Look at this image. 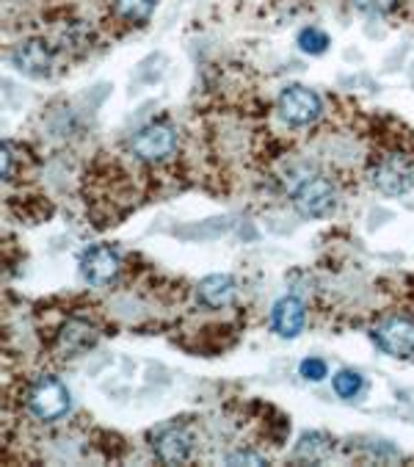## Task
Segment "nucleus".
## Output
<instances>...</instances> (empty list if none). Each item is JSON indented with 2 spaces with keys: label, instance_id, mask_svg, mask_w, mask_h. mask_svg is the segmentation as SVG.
<instances>
[{
  "label": "nucleus",
  "instance_id": "f257e3e1",
  "mask_svg": "<svg viewBox=\"0 0 414 467\" xmlns=\"http://www.w3.org/2000/svg\"><path fill=\"white\" fill-rule=\"evenodd\" d=\"M337 202L335 185L326 177H313L304 180L295 194H293V208L304 216V219H321L326 216Z\"/></svg>",
  "mask_w": 414,
  "mask_h": 467
},
{
  "label": "nucleus",
  "instance_id": "6ab92c4d",
  "mask_svg": "<svg viewBox=\"0 0 414 467\" xmlns=\"http://www.w3.org/2000/svg\"><path fill=\"white\" fill-rule=\"evenodd\" d=\"M230 464H265V459L260 453H252V451H241V453H233L227 459Z\"/></svg>",
  "mask_w": 414,
  "mask_h": 467
},
{
  "label": "nucleus",
  "instance_id": "4468645a",
  "mask_svg": "<svg viewBox=\"0 0 414 467\" xmlns=\"http://www.w3.org/2000/svg\"><path fill=\"white\" fill-rule=\"evenodd\" d=\"M335 393L340 396V399H357L359 396V390H362V377L357 370H340V373H335Z\"/></svg>",
  "mask_w": 414,
  "mask_h": 467
},
{
  "label": "nucleus",
  "instance_id": "7ed1b4c3",
  "mask_svg": "<svg viewBox=\"0 0 414 467\" xmlns=\"http://www.w3.org/2000/svg\"><path fill=\"white\" fill-rule=\"evenodd\" d=\"M69 401H72L69 399V390L58 379H53V377H42L34 385L31 399H28L34 415H39L42 420H58V418H64L69 412Z\"/></svg>",
  "mask_w": 414,
  "mask_h": 467
},
{
  "label": "nucleus",
  "instance_id": "39448f33",
  "mask_svg": "<svg viewBox=\"0 0 414 467\" xmlns=\"http://www.w3.org/2000/svg\"><path fill=\"white\" fill-rule=\"evenodd\" d=\"M373 182L376 189L389 194V197H398V194H409L414 189V163H409L406 158L395 155V158H387L376 171H373Z\"/></svg>",
  "mask_w": 414,
  "mask_h": 467
},
{
  "label": "nucleus",
  "instance_id": "2eb2a0df",
  "mask_svg": "<svg viewBox=\"0 0 414 467\" xmlns=\"http://www.w3.org/2000/svg\"><path fill=\"white\" fill-rule=\"evenodd\" d=\"M117 9H119L122 17L141 23V20H147L152 15L155 0H117Z\"/></svg>",
  "mask_w": 414,
  "mask_h": 467
},
{
  "label": "nucleus",
  "instance_id": "20e7f679",
  "mask_svg": "<svg viewBox=\"0 0 414 467\" xmlns=\"http://www.w3.org/2000/svg\"><path fill=\"white\" fill-rule=\"evenodd\" d=\"M119 268H122V260L119 254L111 249V246H94L83 254L80 260V274L88 285H111L114 279L119 276Z\"/></svg>",
  "mask_w": 414,
  "mask_h": 467
},
{
  "label": "nucleus",
  "instance_id": "a211bd4d",
  "mask_svg": "<svg viewBox=\"0 0 414 467\" xmlns=\"http://www.w3.org/2000/svg\"><path fill=\"white\" fill-rule=\"evenodd\" d=\"M12 163H15L12 144H4V147H0V171H4V180L12 177Z\"/></svg>",
  "mask_w": 414,
  "mask_h": 467
},
{
  "label": "nucleus",
  "instance_id": "f8f14e48",
  "mask_svg": "<svg viewBox=\"0 0 414 467\" xmlns=\"http://www.w3.org/2000/svg\"><path fill=\"white\" fill-rule=\"evenodd\" d=\"M329 453H332V440L321 431H306L295 445V456L301 462H324Z\"/></svg>",
  "mask_w": 414,
  "mask_h": 467
},
{
  "label": "nucleus",
  "instance_id": "423d86ee",
  "mask_svg": "<svg viewBox=\"0 0 414 467\" xmlns=\"http://www.w3.org/2000/svg\"><path fill=\"white\" fill-rule=\"evenodd\" d=\"M376 343L389 357H409L414 351V324L409 318H387L376 327Z\"/></svg>",
  "mask_w": 414,
  "mask_h": 467
},
{
  "label": "nucleus",
  "instance_id": "dca6fc26",
  "mask_svg": "<svg viewBox=\"0 0 414 467\" xmlns=\"http://www.w3.org/2000/svg\"><path fill=\"white\" fill-rule=\"evenodd\" d=\"M298 370H301V377H304L306 382H324V379L329 377L326 362L318 359V357H306V359H301Z\"/></svg>",
  "mask_w": 414,
  "mask_h": 467
},
{
  "label": "nucleus",
  "instance_id": "6e6552de",
  "mask_svg": "<svg viewBox=\"0 0 414 467\" xmlns=\"http://www.w3.org/2000/svg\"><path fill=\"white\" fill-rule=\"evenodd\" d=\"M12 61L15 67L28 75V78H45L50 72V64H53V56L47 50L45 42L39 39H31V42H23L15 53H12Z\"/></svg>",
  "mask_w": 414,
  "mask_h": 467
},
{
  "label": "nucleus",
  "instance_id": "f3484780",
  "mask_svg": "<svg viewBox=\"0 0 414 467\" xmlns=\"http://www.w3.org/2000/svg\"><path fill=\"white\" fill-rule=\"evenodd\" d=\"M398 0H354V6L365 15H389Z\"/></svg>",
  "mask_w": 414,
  "mask_h": 467
},
{
  "label": "nucleus",
  "instance_id": "1a4fd4ad",
  "mask_svg": "<svg viewBox=\"0 0 414 467\" xmlns=\"http://www.w3.org/2000/svg\"><path fill=\"white\" fill-rule=\"evenodd\" d=\"M304 321H306V310H304V302L295 299V296H285L274 305V313H271V324L276 329L279 337H295L301 329H304Z\"/></svg>",
  "mask_w": 414,
  "mask_h": 467
},
{
  "label": "nucleus",
  "instance_id": "9d476101",
  "mask_svg": "<svg viewBox=\"0 0 414 467\" xmlns=\"http://www.w3.org/2000/svg\"><path fill=\"white\" fill-rule=\"evenodd\" d=\"M196 294L204 307H213V310L227 307L235 299V279L230 274H211L199 283Z\"/></svg>",
  "mask_w": 414,
  "mask_h": 467
},
{
  "label": "nucleus",
  "instance_id": "ddd939ff",
  "mask_svg": "<svg viewBox=\"0 0 414 467\" xmlns=\"http://www.w3.org/2000/svg\"><path fill=\"white\" fill-rule=\"evenodd\" d=\"M295 45H298V50L306 53V56H324V53L329 50L332 39H329V34H324L321 28H304V31H298Z\"/></svg>",
  "mask_w": 414,
  "mask_h": 467
},
{
  "label": "nucleus",
  "instance_id": "0eeeda50",
  "mask_svg": "<svg viewBox=\"0 0 414 467\" xmlns=\"http://www.w3.org/2000/svg\"><path fill=\"white\" fill-rule=\"evenodd\" d=\"M174 147H177V136L166 125H150L139 130L133 139V152L141 161H163L174 152Z\"/></svg>",
  "mask_w": 414,
  "mask_h": 467
},
{
  "label": "nucleus",
  "instance_id": "f03ea898",
  "mask_svg": "<svg viewBox=\"0 0 414 467\" xmlns=\"http://www.w3.org/2000/svg\"><path fill=\"white\" fill-rule=\"evenodd\" d=\"M279 114L287 125H313L321 117V98L306 86H290L279 95Z\"/></svg>",
  "mask_w": 414,
  "mask_h": 467
},
{
  "label": "nucleus",
  "instance_id": "9b49d317",
  "mask_svg": "<svg viewBox=\"0 0 414 467\" xmlns=\"http://www.w3.org/2000/svg\"><path fill=\"white\" fill-rule=\"evenodd\" d=\"M155 451L166 464H180L191 456V437L182 429H166V431H160Z\"/></svg>",
  "mask_w": 414,
  "mask_h": 467
}]
</instances>
